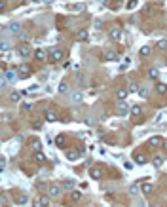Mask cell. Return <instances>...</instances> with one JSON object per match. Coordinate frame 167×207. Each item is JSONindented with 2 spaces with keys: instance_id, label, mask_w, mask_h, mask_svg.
<instances>
[{
  "instance_id": "1",
  "label": "cell",
  "mask_w": 167,
  "mask_h": 207,
  "mask_svg": "<svg viewBox=\"0 0 167 207\" xmlns=\"http://www.w3.org/2000/svg\"><path fill=\"white\" fill-rule=\"evenodd\" d=\"M63 57H65V53H63L61 50H57V48H51V50H50V59H51V61L59 63V61H63Z\"/></svg>"
},
{
  "instance_id": "2",
  "label": "cell",
  "mask_w": 167,
  "mask_h": 207,
  "mask_svg": "<svg viewBox=\"0 0 167 207\" xmlns=\"http://www.w3.org/2000/svg\"><path fill=\"white\" fill-rule=\"evenodd\" d=\"M108 36H110L112 40H116V42H118V40H122V29H120V27H110V29H108Z\"/></svg>"
},
{
  "instance_id": "3",
  "label": "cell",
  "mask_w": 167,
  "mask_h": 207,
  "mask_svg": "<svg viewBox=\"0 0 167 207\" xmlns=\"http://www.w3.org/2000/svg\"><path fill=\"white\" fill-rule=\"evenodd\" d=\"M50 205V200L46 198V196H38V198H34L33 201V207H48Z\"/></svg>"
},
{
  "instance_id": "4",
  "label": "cell",
  "mask_w": 167,
  "mask_h": 207,
  "mask_svg": "<svg viewBox=\"0 0 167 207\" xmlns=\"http://www.w3.org/2000/svg\"><path fill=\"white\" fill-rule=\"evenodd\" d=\"M4 78H6L10 84H15L17 78H19V76H17V70H6V72H4Z\"/></svg>"
},
{
  "instance_id": "5",
  "label": "cell",
  "mask_w": 167,
  "mask_h": 207,
  "mask_svg": "<svg viewBox=\"0 0 167 207\" xmlns=\"http://www.w3.org/2000/svg\"><path fill=\"white\" fill-rule=\"evenodd\" d=\"M133 162L137 163V165H144L146 162H148V158H146V154H143V152H137L133 156Z\"/></svg>"
},
{
  "instance_id": "6",
  "label": "cell",
  "mask_w": 167,
  "mask_h": 207,
  "mask_svg": "<svg viewBox=\"0 0 167 207\" xmlns=\"http://www.w3.org/2000/svg\"><path fill=\"white\" fill-rule=\"evenodd\" d=\"M89 177L95 179V180L103 179V169H101V167H91V169H89Z\"/></svg>"
},
{
  "instance_id": "7",
  "label": "cell",
  "mask_w": 167,
  "mask_h": 207,
  "mask_svg": "<svg viewBox=\"0 0 167 207\" xmlns=\"http://www.w3.org/2000/svg\"><path fill=\"white\" fill-rule=\"evenodd\" d=\"M19 55L21 57H29L30 55V46L29 44H21L19 46Z\"/></svg>"
},
{
  "instance_id": "8",
  "label": "cell",
  "mask_w": 167,
  "mask_h": 207,
  "mask_svg": "<svg viewBox=\"0 0 167 207\" xmlns=\"http://www.w3.org/2000/svg\"><path fill=\"white\" fill-rule=\"evenodd\" d=\"M127 112H129V105H127L125 101H122V103L118 105V114H120V116H125Z\"/></svg>"
},
{
  "instance_id": "9",
  "label": "cell",
  "mask_w": 167,
  "mask_h": 207,
  "mask_svg": "<svg viewBox=\"0 0 167 207\" xmlns=\"http://www.w3.org/2000/svg\"><path fill=\"white\" fill-rule=\"evenodd\" d=\"M17 72L21 76H29L30 74V67L27 65V63H23V65H19V69H17Z\"/></svg>"
},
{
  "instance_id": "10",
  "label": "cell",
  "mask_w": 167,
  "mask_h": 207,
  "mask_svg": "<svg viewBox=\"0 0 167 207\" xmlns=\"http://www.w3.org/2000/svg\"><path fill=\"white\" fill-rule=\"evenodd\" d=\"M29 146H30V148H33V150H34V152H38V150L42 148V143L38 141V139H30V141H29Z\"/></svg>"
},
{
  "instance_id": "11",
  "label": "cell",
  "mask_w": 167,
  "mask_h": 207,
  "mask_svg": "<svg viewBox=\"0 0 167 207\" xmlns=\"http://www.w3.org/2000/svg\"><path fill=\"white\" fill-rule=\"evenodd\" d=\"M148 144H150L152 148H156V146H161V144H163V141H161L160 137H152V139L148 141Z\"/></svg>"
},
{
  "instance_id": "12",
  "label": "cell",
  "mask_w": 167,
  "mask_h": 207,
  "mask_svg": "<svg viewBox=\"0 0 167 207\" xmlns=\"http://www.w3.org/2000/svg\"><path fill=\"white\" fill-rule=\"evenodd\" d=\"M104 59H108V61H116V59H118L116 51H112V50H106V51H104Z\"/></svg>"
},
{
  "instance_id": "13",
  "label": "cell",
  "mask_w": 167,
  "mask_h": 207,
  "mask_svg": "<svg viewBox=\"0 0 167 207\" xmlns=\"http://www.w3.org/2000/svg\"><path fill=\"white\" fill-rule=\"evenodd\" d=\"M8 30H10L12 34H19V33H21V25H19V23H12V25L8 27Z\"/></svg>"
},
{
  "instance_id": "14",
  "label": "cell",
  "mask_w": 167,
  "mask_h": 207,
  "mask_svg": "<svg viewBox=\"0 0 167 207\" xmlns=\"http://www.w3.org/2000/svg\"><path fill=\"white\" fill-rule=\"evenodd\" d=\"M61 196V188L59 186H51L50 188V198H59Z\"/></svg>"
},
{
  "instance_id": "15",
  "label": "cell",
  "mask_w": 167,
  "mask_h": 207,
  "mask_svg": "<svg viewBox=\"0 0 167 207\" xmlns=\"http://www.w3.org/2000/svg\"><path fill=\"white\" fill-rule=\"evenodd\" d=\"M76 38L78 40H87V38H89V33H87L86 29H82V30H78V33H76Z\"/></svg>"
},
{
  "instance_id": "16",
  "label": "cell",
  "mask_w": 167,
  "mask_h": 207,
  "mask_svg": "<svg viewBox=\"0 0 167 207\" xmlns=\"http://www.w3.org/2000/svg\"><path fill=\"white\" fill-rule=\"evenodd\" d=\"M129 112H131L133 116H140V114H143V108H140L139 105H133L131 108H129Z\"/></svg>"
},
{
  "instance_id": "17",
  "label": "cell",
  "mask_w": 167,
  "mask_h": 207,
  "mask_svg": "<svg viewBox=\"0 0 167 207\" xmlns=\"http://www.w3.org/2000/svg\"><path fill=\"white\" fill-rule=\"evenodd\" d=\"M70 97H72V103H82V101H84V95H82L80 91H74Z\"/></svg>"
},
{
  "instance_id": "18",
  "label": "cell",
  "mask_w": 167,
  "mask_h": 207,
  "mask_svg": "<svg viewBox=\"0 0 167 207\" xmlns=\"http://www.w3.org/2000/svg\"><path fill=\"white\" fill-rule=\"evenodd\" d=\"M140 188H143V194H152V190H154V186L150 184V183H144L143 186H140Z\"/></svg>"
},
{
  "instance_id": "19",
  "label": "cell",
  "mask_w": 167,
  "mask_h": 207,
  "mask_svg": "<svg viewBox=\"0 0 167 207\" xmlns=\"http://www.w3.org/2000/svg\"><path fill=\"white\" fill-rule=\"evenodd\" d=\"M19 99H21V93L19 91H12V93H10V101H12V103H19Z\"/></svg>"
},
{
  "instance_id": "20",
  "label": "cell",
  "mask_w": 167,
  "mask_h": 207,
  "mask_svg": "<svg viewBox=\"0 0 167 207\" xmlns=\"http://www.w3.org/2000/svg\"><path fill=\"white\" fill-rule=\"evenodd\" d=\"M46 120H48V122H55L57 120V114H55L53 110H46Z\"/></svg>"
},
{
  "instance_id": "21",
  "label": "cell",
  "mask_w": 167,
  "mask_h": 207,
  "mask_svg": "<svg viewBox=\"0 0 167 207\" xmlns=\"http://www.w3.org/2000/svg\"><path fill=\"white\" fill-rule=\"evenodd\" d=\"M156 91H158L160 95H165V93H167V86L165 84H158V86H156Z\"/></svg>"
},
{
  "instance_id": "22",
  "label": "cell",
  "mask_w": 167,
  "mask_h": 207,
  "mask_svg": "<svg viewBox=\"0 0 167 207\" xmlns=\"http://www.w3.org/2000/svg\"><path fill=\"white\" fill-rule=\"evenodd\" d=\"M34 57L38 59V61H44V59H46V53H44V50H36V51H34Z\"/></svg>"
},
{
  "instance_id": "23",
  "label": "cell",
  "mask_w": 167,
  "mask_h": 207,
  "mask_svg": "<svg viewBox=\"0 0 167 207\" xmlns=\"http://www.w3.org/2000/svg\"><path fill=\"white\" fill-rule=\"evenodd\" d=\"M148 76H150L152 80L160 78V70H158V69H150V70H148Z\"/></svg>"
},
{
  "instance_id": "24",
  "label": "cell",
  "mask_w": 167,
  "mask_h": 207,
  "mask_svg": "<svg viewBox=\"0 0 167 207\" xmlns=\"http://www.w3.org/2000/svg\"><path fill=\"white\" fill-rule=\"evenodd\" d=\"M116 97H118L120 101H123L125 97H127V89H118V91H116Z\"/></svg>"
},
{
  "instance_id": "25",
  "label": "cell",
  "mask_w": 167,
  "mask_h": 207,
  "mask_svg": "<svg viewBox=\"0 0 167 207\" xmlns=\"http://www.w3.org/2000/svg\"><path fill=\"white\" fill-rule=\"evenodd\" d=\"M34 160H36V162H46L44 152H40V150H38V152H34Z\"/></svg>"
},
{
  "instance_id": "26",
  "label": "cell",
  "mask_w": 167,
  "mask_h": 207,
  "mask_svg": "<svg viewBox=\"0 0 167 207\" xmlns=\"http://www.w3.org/2000/svg\"><path fill=\"white\" fill-rule=\"evenodd\" d=\"M152 163L156 165V167H160V165L163 163V158H161V156H154V158H152Z\"/></svg>"
},
{
  "instance_id": "27",
  "label": "cell",
  "mask_w": 167,
  "mask_h": 207,
  "mask_svg": "<svg viewBox=\"0 0 167 207\" xmlns=\"http://www.w3.org/2000/svg\"><path fill=\"white\" fill-rule=\"evenodd\" d=\"M55 144L57 146H63V144H65V135H57L55 137Z\"/></svg>"
},
{
  "instance_id": "28",
  "label": "cell",
  "mask_w": 167,
  "mask_h": 207,
  "mask_svg": "<svg viewBox=\"0 0 167 207\" xmlns=\"http://www.w3.org/2000/svg\"><path fill=\"white\" fill-rule=\"evenodd\" d=\"M8 50H10V42H8V40H4L2 46H0V51H2V53H6Z\"/></svg>"
},
{
  "instance_id": "29",
  "label": "cell",
  "mask_w": 167,
  "mask_h": 207,
  "mask_svg": "<svg viewBox=\"0 0 167 207\" xmlns=\"http://www.w3.org/2000/svg\"><path fill=\"white\" fill-rule=\"evenodd\" d=\"M74 184H76V180H65V183H63V186H65V188H74Z\"/></svg>"
},
{
  "instance_id": "30",
  "label": "cell",
  "mask_w": 167,
  "mask_h": 207,
  "mask_svg": "<svg viewBox=\"0 0 167 207\" xmlns=\"http://www.w3.org/2000/svg\"><path fill=\"white\" fill-rule=\"evenodd\" d=\"M80 198H82V194H80V192H70V200H72V201H78Z\"/></svg>"
},
{
  "instance_id": "31",
  "label": "cell",
  "mask_w": 167,
  "mask_h": 207,
  "mask_svg": "<svg viewBox=\"0 0 167 207\" xmlns=\"http://www.w3.org/2000/svg\"><path fill=\"white\" fill-rule=\"evenodd\" d=\"M158 50H161V51L167 50V40H160L158 42Z\"/></svg>"
},
{
  "instance_id": "32",
  "label": "cell",
  "mask_w": 167,
  "mask_h": 207,
  "mask_svg": "<svg viewBox=\"0 0 167 207\" xmlns=\"http://www.w3.org/2000/svg\"><path fill=\"white\" fill-rule=\"evenodd\" d=\"M72 10H74V12H84V10H86V6H84V4H74V6H72Z\"/></svg>"
},
{
  "instance_id": "33",
  "label": "cell",
  "mask_w": 167,
  "mask_h": 207,
  "mask_svg": "<svg viewBox=\"0 0 167 207\" xmlns=\"http://www.w3.org/2000/svg\"><path fill=\"white\" fill-rule=\"evenodd\" d=\"M69 91V86L65 84V82H63V84H59V93H67Z\"/></svg>"
},
{
  "instance_id": "34",
  "label": "cell",
  "mask_w": 167,
  "mask_h": 207,
  "mask_svg": "<svg viewBox=\"0 0 167 207\" xmlns=\"http://www.w3.org/2000/svg\"><path fill=\"white\" fill-rule=\"evenodd\" d=\"M67 158H69V160H76V158H78V152H72V150H69V152H67Z\"/></svg>"
},
{
  "instance_id": "35",
  "label": "cell",
  "mask_w": 167,
  "mask_h": 207,
  "mask_svg": "<svg viewBox=\"0 0 167 207\" xmlns=\"http://www.w3.org/2000/svg\"><path fill=\"white\" fill-rule=\"evenodd\" d=\"M140 55H150V48L148 46H143V48H140Z\"/></svg>"
},
{
  "instance_id": "36",
  "label": "cell",
  "mask_w": 167,
  "mask_h": 207,
  "mask_svg": "<svg viewBox=\"0 0 167 207\" xmlns=\"http://www.w3.org/2000/svg\"><path fill=\"white\" fill-rule=\"evenodd\" d=\"M21 108H23V110H33V103H23Z\"/></svg>"
},
{
  "instance_id": "37",
  "label": "cell",
  "mask_w": 167,
  "mask_h": 207,
  "mask_svg": "<svg viewBox=\"0 0 167 207\" xmlns=\"http://www.w3.org/2000/svg\"><path fill=\"white\" fill-rule=\"evenodd\" d=\"M139 93H140V97H148V87H140Z\"/></svg>"
},
{
  "instance_id": "38",
  "label": "cell",
  "mask_w": 167,
  "mask_h": 207,
  "mask_svg": "<svg viewBox=\"0 0 167 207\" xmlns=\"http://www.w3.org/2000/svg\"><path fill=\"white\" fill-rule=\"evenodd\" d=\"M6 8H8V2H6V0H0V10L6 12Z\"/></svg>"
},
{
  "instance_id": "39",
  "label": "cell",
  "mask_w": 167,
  "mask_h": 207,
  "mask_svg": "<svg viewBox=\"0 0 167 207\" xmlns=\"http://www.w3.org/2000/svg\"><path fill=\"white\" fill-rule=\"evenodd\" d=\"M6 165H8V160L2 158V160H0V169H6Z\"/></svg>"
},
{
  "instance_id": "40",
  "label": "cell",
  "mask_w": 167,
  "mask_h": 207,
  "mask_svg": "<svg viewBox=\"0 0 167 207\" xmlns=\"http://www.w3.org/2000/svg\"><path fill=\"white\" fill-rule=\"evenodd\" d=\"M129 91H133V93L139 91V86H137V84H131V86H129Z\"/></svg>"
},
{
  "instance_id": "41",
  "label": "cell",
  "mask_w": 167,
  "mask_h": 207,
  "mask_svg": "<svg viewBox=\"0 0 167 207\" xmlns=\"http://www.w3.org/2000/svg\"><path fill=\"white\" fill-rule=\"evenodd\" d=\"M25 201H27V198H25V196H19V198H17V203H25Z\"/></svg>"
},
{
  "instance_id": "42",
  "label": "cell",
  "mask_w": 167,
  "mask_h": 207,
  "mask_svg": "<svg viewBox=\"0 0 167 207\" xmlns=\"http://www.w3.org/2000/svg\"><path fill=\"white\" fill-rule=\"evenodd\" d=\"M129 194H137V186H131V188H129Z\"/></svg>"
},
{
  "instance_id": "43",
  "label": "cell",
  "mask_w": 167,
  "mask_h": 207,
  "mask_svg": "<svg viewBox=\"0 0 167 207\" xmlns=\"http://www.w3.org/2000/svg\"><path fill=\"white\" fill-rule=\"evenodd\" d=\"M30 2H34V4H38V2H44V0H30Z\"/></svg>"
},
{
  "instance_id": "44",
  "label": "cell",
  "mask_w": 167,
  "mask_h": 207,
  "mask_svg": "<svg viewBox=\"0 0 167 207\" xmlns=\"http://www.w3.org/2000/svg\"><path fill=\"white\" fill-rule=\"evenodd\" d=\"M44 2H48V4H51V2H53V0H44Z\"/></svg>"
}]
</instances>
